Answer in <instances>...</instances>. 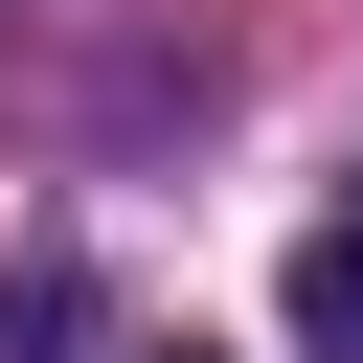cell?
<instances>
[{"label":"cell","instance_id":"7a4b0ae2","mask_svg":"<svg viewBox=\"0 0 363 363\" xmlns=\"http://www.w3.org/2000/svg\"><path fill=\"white\" fill-rule=\"evenodd\" d=\"M159 363H204V340H159Z\"/></svg>","mask_w":363,"mask_h":363},{"label":"cell","instance_id":"6da1fadb","mask_svg":"<svg viewBox=\"0 0 363 363\" xmlns=\"http://www.w3.org/2000/svg\"><path fill=\"white\" fill-rule=\"evenodd\" d=\"M295 363H363V227L295 250Z\"/></svg>","mask_w":363,"mask_h":363}]
</instances>
